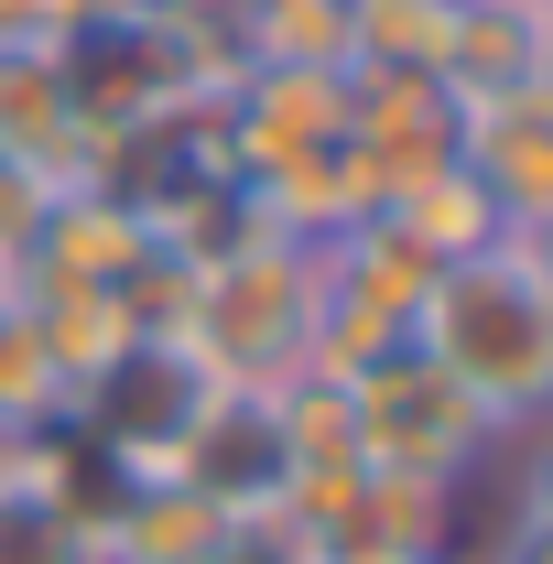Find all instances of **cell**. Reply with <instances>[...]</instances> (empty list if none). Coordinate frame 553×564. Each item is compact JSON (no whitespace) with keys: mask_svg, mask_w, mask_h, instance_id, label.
Instances as JSON below:
<instances>
[{"mask_svg":"<svg viewBox=\"0 0 553 564\" xmlns=\"http://www.w3.org/2000/svg\"><path fill=\"white\" fill-rule=\"evenodd\" d=\"M413 348L499 423V445L521 423L553 413V282L521 239H499L478 261H445L413 304Z\"/></svg>","mask_w":553,"mask_h":564,"instance_id":"6da1fadb","label":"cell"},{"mask_svg":"<svg viewBox=\"0 0 553 564\" xmlns=\"http://www.w3.org/2000/svg\"><path fill=\"white\" fill-rule=\"evenodd\" d=\"M315 293H326V261L304 239H239L228 261H196V293H185V348L207 358V380L228 391H272L304 369V337H315Z\"/></svg>","mask_w":553,"mask_h":564,"instance_id":"7a4b0ae2","label":"cell"},{"mask_svg":"<svg viewBox=\"0 0 553 564\" xmlns=\"http://www.w3.org/2000/svg\"><path fill=\"white\" fill-rule=\"evenodd\" d=\"M217 391H228V380H207V358L185 348V337H131L109 369H87V380H76L66 423L109 456V467L163 478V467L185 456V434H196V413H207Z\"/></svg>","mask_w":553,"mask_h":564,"instance_id":"3957f363","label":"cell"},{"mask_svg":"<svg viewBox=\"0 0 553 564\" xmlns=\"http://www.w3.org/2000/svg\"><path fill=\"white\" fill-rule=\"evenodd\" d=\"M347 413H358V456H369V467H402V478L467 489L488 456H499V423H488L423 348L380 358L369 380H347Z\"/></svg>","mask_w":553,"mask_h":564,"instance_id":"277c9868","label":"cell"},{"mask_svg":"<svg viewBox=\"0 0 553 564\" xmlns=\"http://www.w3.org/2000/svg\"><path fill=\"white\" fill-rule=\"evenodd\" d=\"M456 163H467V185L499 207L510 239L543 228L553 217V87L521 76V87H499V98H467V109H456Z\"/></svg>","mask_w":553,"mask_h":564,"instance_id":"5b68a950","label":"cell"},{"mask_svg":"<svg viewBox=\"0 0 553 564\" xmlns=\"http://www.w3.org/2000/svg\"><path fill=\"white\" fill-rule=\"evenodd\" d=\"M456 87L423 66H380V76H347V141H358V163H369V185H380V207L434 174V163H456Z\"/></svg>","mask_w":553,"mask_h":564,"instance_id":"8992f818","label":"cell"},{"mask_svg":"<svg viewBox=\"0 0 553 564\" xmlns=\"http://www.w3.org/2000/svg\"><path fill=\"white\" fill-rule=\"evenodd\" d=\"M163 478H196L228 521H272L282 478H293L282 423H272V391H217L207 413H196V434H185V456H174Z\"/></svg>","mask_w":553,"mask_h":564,"instance_id":"52a82bcc","label":"cell"},{"mask_svg":"<svg viewBox=\"0 0 553 564\" xmlns=\"http://www.w3.org/2000/svg\"><path fill=\"white\" fill-rule=\"evenodd\" d=\"M0 152H22L55 196L98 185V131L76 120L66 44H0Z\"/></svg>","mask_w":553,"mask_h":564,"instance_id":"ba28073f","label":"cell"},{"mask_svg":"<svg viewBox=\"0 0 553 564\" xmlns=\"http://www.w3.org/2000/svg\"><path fill=\"white\" fill-rule=\"evenodd\" d=\"M152 239H163V228H152L131 196L66 185V196L44 207V228H33V261H22V272H66V282H109V293H120V282L152 261Z\"/></svg>","mask_w":553,"mask_h":564,"instance_id":"9c48e42d","label":"cell"},{"mask_svg":"<svg viewBox=\"0 0 553 564\" xmlns=\"http://www.w3.org/2000/svg\"><path fill=\"white\" fill-rule=\"evenodd\" d=\"M11 315L33 326V348L66 369V391L87 380V369H109V358L131 348V304L109 293V282H66V272H11Z\"/></svg>","mask_w":553,"mask_h":564,"instance_id":"30bf717a","label":"cell"},{"mask_svg":"<svg viewBox=\"0 0 553 564\" xmlns=\"http://www.w3.org/2000/svg\"><path fill=\"white\" fill-rule=\"evenodd\" d=\"M239 521L217 510L196 478H131L120 510H109V532H98V554L109 564H196L207 543H228Z\"/></svg>","mask_w":553,"mask_h":564,"instance_id":"8fae6325","label":"cell"},{"mask_svg":"<svg viewBox=\"0 0 553 564\" xmlns=\"http://www.w3.org/2000/svg\"><path fill=\"white\" fill-rule=\"evenodd\" d=\"M380 228L413 250L423 272H445V261H478V250H499V239H510V228H499V207L467 185V163H434V174H413V185L380 207Z\"/></svg>","mask_w":553,"mask_h":564,"instance_id":"7c38bea8","label":"cell"},{"mask_svg":"<svg viewBox=\"0 0 553 564\" xmlns=\"http://www.w3.org/2000/svg\"><path fill=\"white\" fill-rule=\"evenodd\" d=\"M228 44H239V66H347L358 0H239Z\"/></svg>","mask_w":553,"mask_h":564,"instance_id":"4fadbf2b","label":"cell"},{"mask_svg":"<svg viewBox=\"0 0 553 564\" xmlns=\"http://www.w3.org/2000/svg\"><path fill=\"white\" fill-rule=\"evenodd\" d=\"M532 11L543 0H456V22H445V87L456 98H499V87H521L532 76Z\"/></svg>","mask_w":553,"mask_h":564,"instance_id":"5bb4252c","label":"cell"},{"mask_svg":"<svg viewBox=\"0 0 553 564\" xmlns=\"http://www.w3.org/2000/svg\"><path fill=\"white\" fill-rule=\"evenodd\" d=\"M358 543H391V554H456V543H467V489H445V478H402V467H369V489H358Z\"/></svg>","mask_w":553,"mask_h":564,"instance_id":"9a60e30c","label":"cell"},{"mask_svg":"<svg viewBox=\"0 0 553 564\" xmlns=\"http://www.w3.org/2000/svg\"><path fill=\"white\" fill-rule=\"evenodd\" d=\"M445 22H456V0H358V55L347 76H380V66H445Z\"/></svg>","mask_w":553,"mask_h":564,"instance_id":"2e32d148","label":"cell"},{"mask_svg":"<svg viewBox=\"0 0 553 564\" xmlns=\"http://www.w3.org/2000/svg\"><path fill=\"white\" fill-rule=\"evenodd\" d=\"M0 564H109V554H98V532H76L55 499L0 478Z\"/></svg>","mask_w":553,"mask_h":564,"instance_id":"e0dca14e","label":"cell"},{"mask_svg":"<svg viewBox=\"0 0 553 564\" xmlns=\"http://www.w3.org/2000/svg\"><path fill=\"white\" fill-rule=\"evenodd\" d=\"M44 207H55V185H44L22 152H0V272H22V261H33V228H44Z\"/></svg>","mask_w":553,"mask_h":564,"instance_id":"ac0fdd59","label":"cell"},{"mask_svg":"<svg viewBox=\"0 0 553 564\" xmlns=\"http://www.w3.org/2000/svg\"><path fill=\"white\" fill-rule=\"evenodd\" d=\"M510 445H521V456H510V499H499V510H510V521H532V532H553V413L521 423Z\"/></svg>","mask_w":553,"mask_h":564,"instance_id":"d6986e66","label":"cell"},{"mask_svg":"<svg viewBox=\"0 0 553 564\" xmlns=\"http://www.w3.org/2000/svg\"><path fill=\"white\" fill-rule=\"evenodd\" d=\"M109 0H0V44H66L76 22H98Z\"/></svg>","mask_w":553,"mask_h":564,"instance_id":"ffe728a7","label":"cell"},{"mask_svg":"<svg viewBox=\"0 0 553 564\" xmlns=\"http://www.w3.org/2000/svg\"><path fill=\"white\" fill-rule=\"evenodd\" d=\"M456 564H553V532H532V521H510V510H499L478 543H456Z\"/></svg>","mask_w":553,"mask_h":564,"instance_id":"44dd1931","label":"cell"},{"mask_svg":"<svg viewBox=\"0 0 553 564\" xmlns=\"http://www.w3.org/2000/svg\"><path fill=\"white\" fill-rule=\"evenodd\" d=\"M196 564H304V554L282 543L272 521H239V532H228V543H207V554H196Z\"/></svg>","mask_w":553,"mask_h":564,"instance_id":"7402d4cb","label":"cell"},{"mask_svg":"<svg viewBox=\"0 0 553 564\" xmlns=\"http://www.w3.org/2000/svg\"><path fill=\"white\" fill-rule=\"evenodd\" d=\"M315 564H456V554H391V543H337V554H315Z\"/></svg>","mask_w":553,"mask_h":564,"instance_id":"603a6c76","label":"cell"},{"mask_svg":"<svg viewBox=\"0 0 553 564\" xmlns=\"http://www.w3.org/2000/svg\"><path fill=\"white\" fill-rule=\"evenodd\" d=\"M532 76H543V87H553V0H543V11H532Z\"/></svg>","mask_w":553,"mask_h":564,"instance_id":"cb8c5ba5","label":"cell"},{"mask_svg":"<svg viewBox=\"0 0 553 564\" xmlns=\"http://www.w3.org/2000/svg\"><path fill=\"white\" fill-rule=\"evenodd\" d=\"M521 250H532V261H543V282H553V217H543V228H521Z\"/></svg>","mask_w":553,"mask_h":564,"instance_id":"d4e9b609","label":"cell"},{"mask_svg":"<svg viewBox=\"0 0 553 564\" xmlns=\"http://www.w3.org/2000/svg\"><path fill=\"white\" fill-rule=\"evenodd\" d=\"M0 337H11V272H0Z\"/></svg>","mask_w":553,"mask_h":564,"instance_id":"484cf974","label":"cell"}]
</instances>
